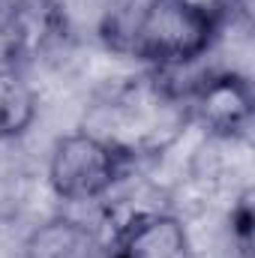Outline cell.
Segmentation results:
<instances>
[{
	"label": "cell",
	"mask_w": 255,
	"mask_h": 258,
	"mask_svg": "<svg viewBox=\"0 0 255 258\" xmlns=\"http://www.w3.org/2000/svg\"><path fill=\"white\" fill-rule=\"evenodd\" d=\"M216 36L219 24L180 0H141L132 12L108 15L105 24V39L147 69L207 60Z\"/></svg>",
	"instance_id": "cell-1"
},
{
	"label": "cell",
	"mask_w": 255,
	"mask_h": 258,
	"mask_svg": "<svg viewBox=\"0 0 255 258\" xmlns=\"http://www.w3.org/2000/svg\"><path fill=\"white\" fill-rule=\"evenodd\" d=\"M129 159L90 129L69 132L48 153V189L63 204H96L123 180Z\"/></svg>",
	"instance_id": "cell-2"
},
{
	"label": "cell",
	"mask_w": 255,
	"mask_h": 258,
	"mask_svg": "<svg viewBox=\"0 0 255 258\" xmlns=\"http://www.w3.org/2000/svg\"><path fill=\"white\" fill-rule=\"evenodd\" d=\"M186 117L222 141L246 135L252 123L249 78L231 69H207L186 96Z\"/></svg>",
	"instance_id": "cell-3"
},
{
	"label": "cell",
	"mask_w": 255,
	"mask_h": 258,
	"mask_svg": "<svg viewBox=\"0 0 255 258\" xmlns=\"http://www.w3.org/2000/svg\"><path fill=\"white\" fill-rule=\"evenodd\" d=\"M108 258H195L189 225L171 210H138L108 237Z\"/></svg>",
	"instance_id": "cell-4"
},
{
	"label": "cell",
	"mask_w": 255,
	"mask_h": 258,
	"mask_svg": "<svg viewBox=\"0 0 255 258\" xmlns=\"http://www.w3.org/2000/svg\"><path fill=\"white\" fill-rule=\"evenodd\" d=\"M60 36V12L51 0H21L3 18L0 42L9 66L42 54Z\"/></svg>",
	"instance_id": "cell-5"
},
{
	"label": "cell",
	"mask_w": 255,
	"mask_h": 258,
	"mask_svg": "<svg viewBox=\"0 0 255 258\" xmlns=\"http://www.w3.org/2000/svg\"><path fill=\"white\" fill-rule=\"evenodd\" d=\"M18 258H108V237L78 216H51L21 243Z\"/></svg>",
	"instance_id": "cell-6"
},
{
	"label": "cell",
	"mask_w": 255,
	"mask_h": 258,
	"mask_svg": "<svg viewBox=\"0 0 255 258\" xmlns=\"http://www.w3.org/2000/svg\"><path fill=\"white\" fill-rule=\"evenodd\" d=\"M39 96L21 66L0 63V141L21 138L33 126Z\"/></svg>",
	"instance_id": "cell-7"
},
{
	"label": "cell",
	"mask_w": 255,
	"mask_h": 258,
	"mask_svg": "<svg viewBox=\"0 0 255 258\" xmlns=\"http://www.w3.org/2000/svg\"><path fill=\"white\" fill-rule=\"evenodd\" d=\"M180 3L189 6V9H195L198 15L216 21L219 27H222V21H225V18L231 15V9H234V0H180Z\"/></svg>",
	"instance_id": "cell-8"
}]
</instances>
